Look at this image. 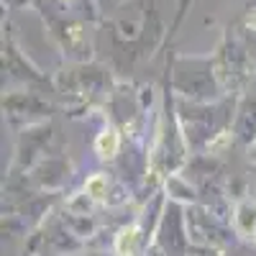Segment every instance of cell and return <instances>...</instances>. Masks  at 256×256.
I'll return each mask as SVG.
<instances>
[{
    "instance_id": "obj_3",
    "label": "cell",
    "mask_w": 256,
    "mask_h": 256,
    "mask_svg": "<svg viewBox=\"0 0 256 256\" xmlns=\"http://www.w3.org/2000/svg\"><path fill=\"white\" fill-rule=\"evenodd\" d=\"M105 177H100V174H95V177H90L88 180V184H84V190H88V195H92V198H102L105 195Z\"/></svg>"
},
{
    "instance_id": "obj_1",
    "label": "cell",
    "mask_w": 256,
    "mask_h": 256,
    "mask_svg": "<svg viewBox=\"0 0 256 256\" xmlns=\"http://www.w3.org/2000/svg\"><path fill=\"white\" fill-rule=\"evenodd\" d=\"M136 244H138V228H136V226L123 228V230L118 233V238H116V251H118V256H131L134 248H136Z\"/></svg>"
},
{
    "instance_id": "obj_2",
    "label": "cell",
    "mask_w": 256,
    "mask_h": 256,
    "mask_svg": "<svg viewBox=\"0 0 256 256\" xmlns=\"http://www.w3.org/2000/svg\"><path fill=\"white\" fill-rule=\"evenodd\" d=\"M118 146H120V138H118V134L113 131V128H110V131H105V134H100L98 141H95L98 154L105 156V159H108V156H116V154H118Z\"/></svg>"
}]
</instances>
